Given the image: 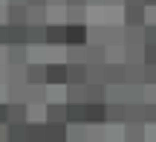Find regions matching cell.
I'll return each mask as SVG.
<instances>
[{
	"label": "cell",
	"instance_id": "1",
	"mask_svg": "<svg viewBox=\"0 0 156 142\" xmlns=\"http://www.w3.org/2000/svg\"><path fill=\"white\" fill-rule=\"evenodd\" d=\"M122 26H145V6L142 3H124L122 6Z\"/></svg>",
	"mask_w": 156,
	"mask_h": 142
},
{
	"label": "cell",
	"instance_id": "2",
	"mask_svg": "<svg viewBox=\"0 0 156 142\" xmlns=\"http://www.w3.org/2000/svg\"><path fill=\"white\" fill-rule=\"evenodd\" d=\"M67 84V61H49L46 64V87H64Z\"/></svg>",
	"mask_w": 156,
	"mask_h": 142
},
{
	"label": "cell",
	"instance_id": "3",
	"mask_svg": "<svg viewBox=\"0 0 156 142\" xmlns=\"http://www.w3.org/2000/svg\"><path fill=\"white\" fill-rule=\"evenodd\" d=\"M6 64L9 67H26L29 64V44H9L6 46Z\"/></svg>",
	"mask_w": 156,
	"mask_h": 142
},
{
	"label": "cell",
	"instance_id": "4",
	"mask_svg": "<svg viewBox=\"0 0 156 142\" xmlns=\"http://www.w3.org/2000/svg\"><path fill=\"white\" fill-rule=\"evenodd\" d=\"M64 44L69 46L87 44V23H64Z\"/></svg>",
	"mask_w": 156,
	"mask_h": 142
},
{
	"label": "cell",
	"instance_id": "5",
	"mask_svg": "<svg viewBox=\"0 0 156 142\" xmlns=\"http://www.w3.org/2000/svg\"><path fill=\"white\" fill-rule=\"evenodd\" d=\"M87 90V104H107V84L104 81H90L84 84Z\"/></svg>",
	"mask_w": 156,
	"mask_h": 142
},
{
	"label": "cell",
	"instance_id": "6",
	"mask_svg": "<svg viewBox=\"0 0 156 142\" xmlns=\"http://www.w3.org/2000/svg\"><path fill=\"white\" fill-rule=\"evenodd\" d=\"M107 125V104H87V128Z\"/></svg>",
	"mask_w": 156,
	"mask_h": 142
},
{
	"label": "cell",
	"instance_id": "7",
	"mask_svg": "<svg viewBox=\"0 0 156 142\" xmlns=\"http://www.w3.org/2000/svg\"><path fill=\"white\" fill-rule=\"evenodd\" d=\"M26 84H46V64L41 61L26 64Z\"/></svg>",
	"mask_w": 156,
	"mask_h": 142
},
{
	"label": "cell",
	"instance_id": "8",
	"mask_svg": "<svg viewBox=\"0 0 156 142\" xmlns=\"http://www.w3.org/2000/svg\"><path fill=\"white\" fill-rule=\"evenodd\" d=\"M122 137L127 142H145V122H124Z\"/></svg>",
	"mask_w": 156,
	"mask_h": 142
},
{
	"label": "cell",
	"instance_id": "9",
	"mask_svg": "<svg viewBox=\"0 0 156 142\" xmlns=\"http://www.w3.org/2000/svg\"><path fill=\"white\" fill-rule=\"evenodd\" d=\"M67 122H46V142H67Z\"/></svg>",
	"mask_w": 156,
	"mask_h": 142
},
{
	"label": "cell",
	"instance_id": "10",
	"mask_svg": "<svg viewBox=\"0 0 156 142\" xmlns=\"http://www.w3.org/2000/svg\"><path fill=\"white\" fill-rule=\"evenodd\" d=\"M104 84H124V64H104Z\"/></svg>",
	"mask_w": 156,
	"mask_h": 142
},
{
	"label": "cell",
	"instance_id": "11",
	"mask_svg": "<svg viewBox=\"0 0 156 142\" xmlns=\"http://www.w3.org/2000/svg\"><path fill=\"white\" fill-rule=\"evenodd\" d=\"M64 87H67V96H64L67 104H87V90H84V84H64Z\"/></svg>",
	"mask_w": 156,
	"mask_h": 142
},
{
	"label": "cell",
	"instance_id": "12",
	"mask_svg": "<svg viewBox=\"0 0 156 142\" xmlns=\"http://www.w3.org/2000/svg\"><path fill=\"white\" fill-rule=\"evenodd\" d=\"M26 142H46V122H26Z\"/></svg>",
	"mask_w": 156,
	"mask_h": 142
},
{
	"label": "cell",
	"instance_id": "13",
	"mask_svg": "<svg viewBox=\"0 0 156 142\" xmlns=\"http://www.w3.org/2000/svg\"><path fill=\"white\" fill-rule=\"evenodd\" d=\"M67 84H87V64H67Z\"/></svg>",
	"mask_w": 156,
	"mask_h": 142
},
{
	"label": "cell",
	"instance_id": "14",
	"mask_svg": "<svg viewBox=\"0 0 156 142\" xmlns=\"http://www.w3.org/2000/svg\"><path fill=\"white\" fill-rule=\"evenodd\" d=\"M67 125H87V104H67Z\"/></svg>",
	"mask_w": 156,
	"mask_h": 142
},
{
	"label": "cell",
	"instance_id": "15",
	"mask_svg": "<svg viewBox=\"0 0 156 142\" xmlns=\"http://www.w3.org/2000/svg\"><path fill=\"white\" fill-rule=\"evenodd\" d=\"M6 142H26V122H6Z\"/></svg>",
	"mask_w": 156,
	"mask_h": 142
},
{
	"label": "cell",
	"instance_id": "16",
	"mask_svg": "<svg viewBox=\"0 0 156 142\" xmlns=\"http://www.w3.org/2000/svg\"><path fill=\"white\" fill-rule=\"evenodd\" d=\"M46 46H64V23H46Z\"/></svg>",
	"mask_w": 156,
	"mask_h": 142
},
{
	"label": "cell",
	"instance_id": "17",
	"mask_svg": "<svg viewBox=\"0 0 156 142\" xmlns=\"http://www.w3.org/2000/svg\"><path fill=\"white\" fill-rule=\"evenodd\" d=\"M6 23L26 26V6H6Z\"/></svg>",
	"mask_w": 156,
	"mask_h": 142
},
{
	"label": "cell",
	"instance_id": "18",
	"mask_svg": "<svg viewBox=\"0 0 156 142\" xmlns=\"http://www.w3.org/2000/svg\"><path fill=\"white\" fill-rule=\"evenodd\" d=\"M46 122H67V102H46Z\"/></svg>",
	"mask_w": 156,
	"mask_h": 142
},
{
	"label": "cell",
	"instance_id": "19",
	"mask_svg": "<svg viewBox=\"0 0 156 142\" xmlns=\"http://www.w3.org/2000/svg\"><path fill=\"white\" fill-rule=\"evenodd\" d=\"M67 23H87V6H64Z\"/></svg>",
	"mask_w": 156,
	"mask_h": 142
},
{
	"label": "cell",
	"instance_id": "20",
	"mask_svg": "<svg viewBox=\"0 0 156 142\" xmlns=\"http://www.w3.org/2000/svg\"><path fill=\"white\" fill-rule=\"evenodd\" d=\"M9 122H29V104L26 102H12L9 104Z\"/></svg>",
	"mask_w": 156,
	"mask_h": 142
},
{
	"label": "cell",
	"instance_id": "21",
	"mask_svg": "<svg viewBox=\"0 0 156 142\" xmlns=\"http://www.w3.org/2000/svg\"><path fill=\"white\" fill-rule=\"evenodd\" d=\"M107 125H124V104L122 102L107 104Z\"/></svg>",
	"mask_w": 156,
	"mask_h": 142
},
{
	"label": "cell",
	"instance_id": "22",
	"mask_svg": "<svg viewBox=\"0 0 156 142\" xmlns=\"http://www.w3.org/2000/svg\"><path fill=\"white\" fill-rule=\"evenodd\" d=\"M64 46H67V58H64L67 64H84V44H81V46H69V44H64Z\"/></svg>",
	"mask_w": 156,
	"mask_h": 142
},
{
	"label": "cell",
	"instance_id": "23",
	"mask_svg": "<svg viewBox=\"0 0 156 142\" xmlns=\"http://www.w3.org/2000/svg\"><path fill=\"white\" fill-rule=\"evenodd\" d=\"M124 64H145L142 61V44L139 46H124Z\"/></svg>",
	"mask_w": 156,
	"mask_h": 142
},
{
	"label": "cell",
	"instance_id": "24",
	"mask_svg": "<svg viewBox=\"0 0 156 142\" xmlns=\"http://www.w3.org/2000/svg\"><path fill=\"white\" fill-rule=\"evenodd\" d=\"M104 64H87V84L90 81H104Z\"/></svg>",
	"mask_w": 156,
	"mask_h": 142
},
{
	"label": "cell",
	"instance_id": "25",
	"mask_svg": "<svg viewBox=\"0 0 156 142\" xmlns=\"http://www.w3.org/2000/svg\"><path fill=\"white\" fill-rule=\"evenodd\" d=\"M142 122H145V125H156V102L142 104Z\"/></svg>",
	"mask_w": 156,
	"mask_h": 142
},
{
	"label": "cell",
	"instance_id": "26",
	"mask_svg": "<svg viewBox=\"0 0 156 142\" xmlns=\"http://www.w3.org/2000/svg\"><path fill=\"white\" fill-rule=\"evenodd\" d=\"M142 84H156V64H145L142 67Z\"/></svg>",
	"mask_w": 156,
	"mask_h": 142
},
{
	"label": "cell",
	"instance_id": "27",
	"mask_svg": "<svg viewBox=\"0 0 156 142\" xmlns=\"http://www.w3.org/2000/svg\"><path fill=\"white\" fill-rule=\"evenodd\" d=\"M142 61L156 64V44H142Z\"/></svg>",
	"mask_w": 156,
	"mask_h": 142
},
{
	"label": "cell",
	"instance_id": "28",
	"mask_svg": "<svg viewBox=\"0 0 156 142\" xmlns=\"http://www.w3.org/2000/svg\"><path fill=\"white\" fill-rule=\"evenodd\" d=\"M142 35H145V44H156V23H145Z\"/></svg>",
	"mask_w": 156,
	"mask_h": 142
},
{
	"label": "cell",
	"instance_id": "29",
	"mask_svg": "<svg viewBox=\"0 0 156 142\" xmlns=\"http://www.w3.org/2000/svg\"><path fill=\"white\" fill-rule=\"evenodd\" d=\"M0 46H9V23H0Z\"/></svg>",
	"mask_w": 156,
	"mask_h": 142
},
{
	"label": "cell",
	"instance_id": "30",
	"mask_svg": "<svg viewBox=\"0 0 156 142\" xmlns=\"http://www.w3.org/2000/svg\"><path fill=\"white\" fill-rule=\"evenodd\" d=\"M145 102H156V84H145Z\"/></svg>",
	"mask_w": 156,
	"mask_h": 142
},
{
	"label": "cell",
	"instance_id": "31",
	"mask_svg": "<svg viewBox=\"0 0 156 142\" xmlns=\"http://www.w3.org/2000/svg\"><path fill=\"white\" fill-rule=\"evenodd\" d=\"M6 122H9V104L0 102V125H6Z\"/></svg>",
	"mask_w": 156,
	"mask_h": 142
},
{
	"label": "cell",
	"instance_id": "32",
	"mask_svg": "<svg viewBox=\"0 0 156 142\" xmlns=\"http://www.w3.org/2000/svg\"><path fill=\"white\" fill-rule=\"evenodd\" d=\"M156 142V125H145V142Z\"/></svg>",
	"mask_w": 156,
	"mask_h": 142
},
{
	"label": "cell",
	"instance_id": "33",
	"mask_svg": "<svg viewBox=\"0 0 156 142\" xmlns=\"http://www.w3.org/2000/svg\"><path fill=\"white\" fill-rule=\"evenodd\" d=\"M0 23H6V3H0Z\"/></svg>",
	"mask_w": 156,
	"mask_h": 142
},
{
	"label": "cell",
	"instance_id": "34",
	"mask_svg": "<svg viewBox=\"0 0 156 142\" xmlns=\"http://www.w3.org/2000/svg\"><path fill=\"white\" fill-rule=\"evenodd\" d=\"M26 6H46V0H26Z\"/></svg>",
	"mask_w": 156,
	"mask_h": 142
},
{
	"label": "cell",
	"instance_id": "35",
	"mask_svg": "<svg viewBox=\"0 0 156 142\" xmlns=\"http://www.w3.org/2000/svg\"><path fill=\"white\" fill-rule=\"evenodd\" d=\"M67 6H87V0H67Z\"/></svg>",
	"mask_w": 156,
	"mask_h": 142
},
{
	"label": "cell",
	"instance_id": "36",
	"mask_svg": "<svg viewBox=\"0 0 156 142\" xmlns=\"http://www.w3.org/2000/svg\"><path fill=\"white\" fill-rule=\"evenodd\" d=\"M0 142H6V125H0Z\"/></svg>",
	"mask_w": 156,
	"mask_h": 142
},
{
	"label": "cell",
	"instance_id": "37",
	"mask_svg": "<svg viewBox=\"0 0 156 142\" xmlns=\"http://www.w3.org/2000/svg\"><path fill=\"white\" fill-rule=\"evenodd\" d=\"M124 3H142V6H145V0H124ZM124 3H122V6H124Z\"/></svg>",
	"mask_w": 156,
	"mask_h": 142
},
{
	"label": "cell",
	"instance_id": "38",
	"mask_svg": "<svg viewBox=\"0 0 156 142\" xmlns=\"http://www.w3.org/2000/svg\"><path fill=\"white\" fill-rule=\"evenodd\" d=\"M145 6H156V0H145Z\"/></svg>",
	"mask_w": 156,
	"mask_h": 142
}]
</instances>
